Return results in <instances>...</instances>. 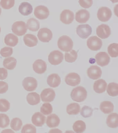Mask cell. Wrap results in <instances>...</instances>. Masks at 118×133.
<instances>
[{
  "label": "cell",
  "instance_id": "60d3db41",
  "mask_svg": "<svg viewBox=\"0 0 118 133\" xmlns=\"http://www.w3.org/2000/svg\"><path fill=\"white\" fill-rule=\"evenodd\" d=\"M10 103L5 99H0V112H6L10 109Z\"/></svg>",
  "mask_w": 118,
  "mask_h": 133
},
{
  "label": "cell",
  "instance_id": "bcb514c9",
  "mask_svg": "<svg viewBox=\"0 0 118 133\" xmlns=\"http://www.w3.org/2000/svg\"><path fill=\"white\" fill-rule=\"evenodd\" d=\"M8 72L5 69L0 68V80H4L8 77Z\"/></svg>",
  "mask_w": 118,
  "mask_h": 133
},
{
  "label": "cell",
  "instance_id": "ee69618b",
  "mask_svg": "<svg viewBox=\"0 0 118 133\" xmlns=\"http://www.w3.org/2000/svg\"><path fill=\"white\" fill-rule=\"evenodd\" d=\"M79 4L81 7L84 9H88L92 6L93 4V0H79Z\"/></svg>",
  "mask_w": 118,
  "mask_h": 133
},
{
  "label": "cell",
  "instance_id": "4316f807",
  "mask_svg": "<svg viewBox=\"0 0 118 133\" xmlns=\"http://www.w3.org/2000/svg\"><path fill=\"white\" fill-rule=\"evenodd\" d=\"M4 42L6 45L14 47L18 44V38L17 37L13 34H8L5 37Z\"/></svg>",
  "mask_w": 118,
  "mask_h": 133
},
{
  "label": "cell",
  "instance_id": "8fae6325",
  "mask_svg": "<svg viewBox=\"0 0 118 133\" xmlns=\"http://www.w3.org/2000/svg\"><path fill=\"white\" fill-rule=\"evenodd\" d=\"M96 34L100 38H107L111 34L110 28L107 24L100 25L97 27L96 29Z\"/></svg>",
  "mask_w": 118,
  "mask_h": 133
},
{
  "label": "cell",
  "instance_id": "f907efd6",
  "mask_svg": "<svg viewBox=\"0 0 118 133\" xmlns=\"http://www.w3.org/2000/svg\"><path fill=\"white\" fill-rule=\"evenodd\" d=\"M26 1H28V0H26Z\"/></svg>",
  "mask_w": 118,
  "mask_h": 133
},
{
  "label": "cell",
  "instance_id": "83f0119b",
  "mask_svg": "<svg viewBox=\"0 0 118 133\" xmlns=\"http://www.w3.org/2000/svg\"><path fill=\"white\" fill-rule=\"evenodd\" d=\"M114 106L113 103L108 101H105L100 104V109L105 114H109L113 111Z\"/></svg>",
  "mask_w": 118,
  "mask_h": 133
},
{
  "label": "cell",
  "instance_id": "7a4b0ae2",
  "mask_svg": "<svg viewBox=\"0 0 118 133\" xmlns=\"http://www.w3.org/2000/svg\"><path fill=\"white\" fill-rule=\"evenodd\" d=\"M73 42L68 36L64 35L60 37L57 42L58 48L63 51L69 52L73 47Z\"/></svg>",
  "mask_w": 118,
  "mask_h": 133
},
{
  "label": "cell",
  "instance_id": "4fadbf2b",
  "mask_svg": "<svg viewBox=\"0 0 118 133\" xmlns=\"http://www.w3.org/2000/svg\"><path fill=\"white\" fill-rule=\"evenodd\" d=\"M55 96L54 91L52 89H45L41 94L42 101L44 102H51L54 100Z\"/></svg>",
  "mask_w": 118,
  "mask_h": 133
},
{
  "label": "cell",
  "instance_id": "30bf717a",
  "mask_svg": "<svg viewBox=\"0 0 118 133\" xmlns=\"http://www.w3.org/2000/svg\"><path fill=\"white\" fill-rule=\"evenodd\" d=\"M50 12L48 8L45 6L40 5L36 7L34 11L35 16L38 19L43 20L47 19Z\"/></svg>",
  "mask_w": 118,
  "mask_h": 133
},
{
  "label": "cell",
  "instance_id": "d6a6232c",
  "mask_svg": "<svg viewBox=\"0 0 118 133\" xmlns=\"http://www.w3.org/2000/svg\"><path fill=\"white\" fill-rule=\"evenodd\" d=\"M107 92L109 96L115 97L118 95V84L117 83L112 82L109 83L107 86Z\"/></svg>",
  "mask_w": 118,
  "mask_h": 133
},
{
  "label": "cell",
  "instance_id": "484cf974",
  "mask_svg": "<svg viewBox=\"0 0 118 133\" xmlns=\"http://www.w3.org/2000/svg\"><path fill=\"white\" fill-rule=\"evenodd\" d=\"M28 103L31 105H35L40 102V95L35 92L30 93L26 97Z\"/></svg>",
  "mask_w": 118,
  "mask_h": 133
},
{
  "label": "cell",
  "instance_id": "2e32d148",
  "mask_svg": "<svg viewBox=\"0 0 118 133\" xmlns=\"http://www.w3.org/2000/svg\"><path fill=\"white\" fill-rule=\"evenodd\" d=\"M88 77L93 80L100 78L102 75V71L100 67L96 65L91 66L87 71Z\"/></svg>",
  "mask_w": 118,
  "mask_h": 133
},
{
  "label": "cell",
  "instance_id": "681fc988",
  "mask_svg": "<svg viewBox=\"0 0 118 133\" xmlns=\"http://www.w3.org/2000/svg\"><path fill=\"white\" fill-rule=\"evenodd\" d=\"M1 27H0V33H1Z\"/></svg>",
  "mask_w": 118,
  "mask_h": 133
},
{
  "label": "cell",
  "instance_id": "1f68e13d",
  "mask_svg": "<svg viewBox=\"0 0 118 133\" xmlns=\"http://www.w3.org/2000/svg\"><path fill=\"white\" fill-rule=\"evenodd\" d=\"M73 129L76 133H83L86 130V124L83 121H77L73 124Z\"/></svg>",
  "mask_w": 118,
  "mask_h": 133
},
{
  "label": "cell",
  "instance_id": "ab89813d",
  "mask_svg": "<svg viewBox=\"0 0 118 133\" xmlns=\"http://www.w3.org/2000/svg\"><path fill=\"white\" fill-rule=\"evenodd\" d=\"M15 3V0H1L0 5L3 9L9 10L14 6Z\"/></svg>",
  "mask_w": 118,
  "mask_h": 133
},
{
  "label": "cell",
  "instance_id": "ffe728a7",
  "mask_svg": "<svg viewBox=\"0 0 118 133\" xmlns=\"http://www.w3.org/2000/svg\"><path fill=\"white\" fill-rule=\"evenodd\" d=\"M47 83L51 87L56 88L60 85L61 82V78L58 74H51L48 77Z\"/></svg>",
  "mask_w": 118,
  "mask_h": 133
},
{
  "label": "cell",
  "instance_id": "e0dca14e",
  "mask_svg": "<svg viewBox=\"0 0 118 133\" xmlns=\"http://www.w3.org/2000/svg\"><path fill=\"white\" fill-rule=\"evenodd\" d=\"M90 17V12L85 9L79 10L76 13V21L79 23H84L87 22Z\"/></svg>",
  "mask_w": 118,
  "mask_h": 133
},
{
  "label": "cell",
  "instance_id": "836d02e7",
  "mask_svg": "<svg viewBox=\"0 0 118 133\" xmlns=\"http://www.w3.org/2000/svg\"><path fill=\"white\" fill-rule=\"evenodd\" d=\"M64 56L65 61L67 62H74L77 58V52L74 50H71L68 52L65 53Z\"/></svg>",
  "mask_w": 118,
  "mask_h": 133
},
{
  "label": "cell",
  "instance_id": "3957f363",
  "mask_svg": "<svg viewBox=\"0 0 118 133\" xmlns=\"http://www.w3.org/2000/svg\"><path fill=\"white\" fill-rule=\"evenodd\" d=\"M87 47L93 51H98L102 47V42L96 36L90 37L87 41Z\"/></svg>",
  "mask_w": 118,
  "mask_h": 133
},
{
  "label": "cell",
  "instance_id": "7dc6e473",
  "mask_svg": "<svg viewBox=\"0 0 118 133\" xmlns=\"http://www.w3.org/2000/svg\"><path fill=\"white\" fill-rule=\"evenodd\" d=\"M113 3H117L118 0H110Z\"/></svg>",
  "mask_w": 118,
  "mask_h": 133
},
{
  "label": "cell",
  "instance_id": "f1b7e54d",
  "mask_svg": "<svg viewBox=\"0 0 118 133\" xmlns=\"http://www.w3.org/2000/svg\"><path fill=\"white\" fill-rule=\"evenodd\" d=\"M27 28L30 30L36 32L38 30L40 27V23L34 18H31L27 22Z\"/></svg>",
  "mask_w": 118,
  "mask_h": 133
},
{
  "label": "cell",
  "instance_id": "9a60e30c",
  "mask_svg": "<svg viewBox=\"0 0 118 133\" xmlns=\"http://www.w3.org/2000/svg\"><path fill=\"white\" fill-rule=\"evenodd\" d=\"M74 14L69 10H63L60 14V21L66 24L71 23L74 19Z\"/></svg>",
  "mask_w": 118,
  "mask_h": 133
},
{
  "label": "cell",
  "instance_id": "6da1fadb",
  "mask_svg": "<svg viewBox=\"0 0 118 133\" xmlns=\"http://www.w3.org/2000/svg\"><path fill=\"white\" fill-rule=\"evenodd\" d=\"M87 92L86 89L81 86L74 88L71 93L72 99L77 102L84 101L87 98Z\"/></svg>",
  "mask_w": 118,
  "mask_h": 133
},
{
  "label": "cell",
  "instance_id": "8992f818",
  "mask_svg": "<svg viewBox=\"0 0 118 133\" xmlns=\"http://www.w3.org/2000/svg\"><path fill=\"white\" fill-rule=\"evenodd\" d=\"M92 28L89 24H82L78 26L76 29L77 34L83 39H87L92 34Z\"/></svg>",
  "mask_w": 118,
  "mask_h": 133
},
{
  "label": "cell",
  "instance_id": "7bdbcfd3",
  "mask_svg": "<svg viewBox=\"0 0 118 133\" xmlns=\"http://www.w3.org/2000/svg\"><path fill=\"white\" fill-rule=\"evenodd\" d=\"M13 48L8 47H5L2 48L0 51V54L2 56L4 57L11 56L13 54Z\"/></svg>",
  "mask_w": 118,
  "mask_h": 133
},
{
  "label": "cell",
  "instance_id": "b9f144b4",
  "mask_svg": "<svg viewBox=\"0 0 118 133\" xmlns=\"http://www.w3.org/2000/svg\"><path fill=\"white\" fill-rule=\"evenodd\" d=\"M36 129L35 127L31 124L25 125L21 130L22 133H36Z\"/></svg>",
  "mask_w": 118,
  "mask_h": 133
},
{
  "label": "cell",
  "instance_id": "4dcf8cb0",
  "mask_svg": "<svg viewBox=\"0 0 118 133\" xmlns=\"http://www.w3.org/2000/svg\"><path fill=\"white\" fill-rule=\"evenodd\" d=\"M80 107L78 104L72 103L68 105L67 112L69 115H77L80 113Z\"/></svg>",
  "mask_w": 118,
  "mask_h": 133
},
{
  "label": "cell",
  "instance_id": "c3c4849f",
  "mask_svg": "<svg viewBox=\"0 0 118 133\" xmlns=\"http://www.w3.org/2000/svg\"><path fill=\"white\" fill-rule=\"evenodd\" d=\"M2 13V9L0 7V15H1V14Z\"/></svg>",
  "mask_w": 118,
  "mask_h": 133
},
{
  "label": "cell",
  "instance_id": "d6986e66",
  "mask_svg": "<svg viewBox=\"0 0 118 133\" xmlns=\"http://www.w3.org/2000/svg\"><path fill=\"white\" fill-rule=\"evenodd\" d=\"M46 117L40 112H36L32 117V122L37 127H42L45 123Z\"/></svg>",
  "mask_w": 118,
  "mask_h": 133
},
{
  "label": "cell",
  "instance_id": "5bb4252c",
  "mask_svg": "<svg viewBox=\"0 0 118 133\" xmlns=\"http://www.w3.org/2000/svg\"><path fill=\"white\" fill-rule=\"evenodd\" d=\"M65 81L68 85L76 86L80 84L81 81L80 77L76 73H70L65 77Z\"/></svg>",
  "mask_w": 118,
  "mask_h": 133
},
{
  "label": "cell",
  "instance_id": "7402d4cb",
  "mask_svg": "<svg viewBox=\"0 0 118 133\" xmlns=\"http://www.w3.org/2000/svg\"><path fill=\"white\" fill-rule=\"evenodd\" d=\"M107 87V83L105 80L100 79L95 81L93 88L95 92L98 94H101L105 91Z\"/></svg>",
  "mask_w": 118,
  "mask_h": 133
},
{
  "label": "cell",
  "instance_id": "8d00e7d4",
  "mask_svg": "<svg viewBox=\"0 0 118 133\" xmlns=\"http://www.w3.org/2000/svg\"><path fill=\"white\" fill-rule=\"evenodd\" d=\"M10 123V118L6 114H0V128H5L8 127Z\"/></svg>",
  "mask_w": 118,
  "mask_h": 133
},
{
  "label": "cell",
  "instance_id": "603a6c76",
  "mask_svg": "<svg viewBox=\"0 0 118 133\" xmlns=\"http://www.w3.org/2000/svg\"><path fill=\"white\" fill-rule=\"evenodd\" d=\"M60 118L56 114H53L47 117L46 124L50 128H56L58 127L60 123Z\"/></svg>",
  "mask_w": 118,
  "mask_h": 133
},
{
  "label": "cell",
  "instance_id": "277c9868",
  "mask_svg": "<svg viewBox=\"0 0 118 133\" xmlns=\"http://www.w3.org/2000/svg\"><path fill=\"white\" fill-rule=\"evenodd\" d=\"M12 30L15 34L20 36L24 35L26 33L27 28L24 22L17 21L14 23L12 25Z\"/></svg>",
  "mask_w": 118,
  "mask_h": 133
},
{
  "label": "cell",
  "instance_id": "f6af8a7d",
  "mask_svg": "<svg viewBox=\"0 0 118 133\" xmlns=\"http://www.w3.org/2000/svg\"><path fill=\"white\" fill-rule=\"evenodd\" d=\"M9 85L6 82L0 81V94L5 93L8 90Z\"/></svg>",
  "mask_w": 118,
  "mask_h": 133
},
{
  "label": "cell",
  "instance_id": "e575fe53",
  "mask_svg": "<svg viewBox=\"0 0 118 133\" xmlns=\"http://www.w3.org/2000/svg\"><path fill=\"white\" fill-rule=\"evenodd\" d=\"M108 52L112 57H117L118 56V44L113 43L108 47Z\"/></svg>",
  "mask_w": 118,
  "mask_h": 133
},
{
  "label": "cell",
  "instance_id": "52a82bcc",
  "mask_svg": "<svg viewBox=\"0 0 118 133\" xmlns=\"http://www.w3.org/2000/svg\"><path fill=\"white\" fill-rule=\"evenodd\" d=\"M112 15L110 9L107 7H102L99 9L97 13V17L99 21L106 22L110 19Z\"/></svg>",
  "mask_w": 118,
  "mask_h": 133
},
{
  "label": "cell",
  "instance_id": "5b68a950",
  "mask_svg": "<svg viewBox=\"0 0 118 133\" xmlns=\"http://www.w3.org/2000/svg\"><path fill=\"white\" fill-rule=\"evenodd\" d=\"M63 60V55L61 51L55 50L50 52L48 56V61L50 64L56 65L61 63Z\"/></svg>",
  "mask_w": 118,
  "mask_h": 133
},
{
  "label": "cell",
  "instance_id": "ba28073f",
  "mask_svg": "<svg viewBox=\"0 0 118 133\" xmlns=\"http://www.w3.org/2000/svg\"><path fill=\"white\" fill-rule=\"evenodd\" d=\"M23 86L26 90L32 91L35 90L38 86V82L35 78L27 77L25 78L22 82Z\"/></svg>",
  "mask_w": 118,
  "mask_h": 133
},
{
  "label": "cell",
  "instance_id": "d4e9b609",
  "mask_svg": "<svg viewBox=\"0 0 118 133\" xmlns=\"http://www.w3.org/2000/svg\"><path fill=\"white\" fill-rule=\"evenodd\" d=\"M118 115L116 113H112L108 116L106 123L109 127L116 128L118 126Z\"/></svg>",
  "mask_w": 118,
  "mask_h": 133
},
{
  "label": "cell",
  "instance_id": "44dd1931",
  "mask_svg": "<svg viewBox=\"0 0 118 133\" xmlns=\"http://www.w3.org/2000/svg\"><path fill=\"white\" fill-rule=\"evenodd\" d=\"M18 10L21 15L24 16H27L32 13L33 8L29 3L24 2L21 3L19 6Z\"/></svg>",
  "mask_w": 118,
  "mask_h": 133
},
{
  "label": "cell",
  "instance_id": "74e56055",
  "mask_svg": "<svg viewBox=\"0 0 118 133\" xmlns=\"http://www.w3.org/2000/svg\"><path fill=\"white\" fill-rule=\"evenodd\" d=\"M40 111L44 115H49L51 114L53 111L52 106L49 103H45L41 107Z\"/></svg>",
  "mask_w": 118,
  "mask_h": 133
},
{
  "label": "cell",
  "instance_id": "f35d334b",
  "mask_svg": "<svg viewBox=\"0 0 118 133\" xmlns=\"http://www.w3.org/2000/svg\"><path fill=\"white\" fill-rule=\"evenodd\" d=\"M93 111V110L92 108L88 106H85L82 108L80 114L83 117L87 118L92 116Z\"/></svg>",
  "mask_w": 118,
  "mask_h": 133
},
{
  "label": "cell",
  "instance_id": "f546056e",
  "mask_svg": "<svg viewBox=\"0 0 118 133\" xmlns=\"http://www.w3.org/2000/svg\"><path fill=\"white\" fill-rule=\"evenodd\" d=\"M17 60L15 58L9 57L5 58L3 63V65L5 68L9 70H14L16 67Z\"/></svg>",
  "mask_w": 118,
  "mask_h": 133
},
{
  "label": "cell",
  "instance_id": "cb8c5ba5",
  "mask_svg": "<svg viewBox=\"0 0 118 133\" xmlns=\"http://www.w3.org/2000/svg\"><path fill=\"white\" fill-rule=\"evenodd\" d=\"M23 41L26 46L30 47L36 46L38 43L37 38L31 34H27L24 37Z\"/></svg>",
  "mask_w": 118,
  "mask_h": 133
},
{
  "label": "cell",
  "instance_id": "d590c367",
  "mask_svg": "<svg viewBox=\"0 0 118 133\" xmlns=\"http://www.w3.org/2000/svg\"><path fill=\"white\" fill-rule=\"evenodd\" d=\"M23 124L22 122L19 118H13L11 121V127L14 131H19L21 128Z\"/></svg>",
  "mask_w": 118,
  "mask_h": 133
},
{
  "label": "cell",
  "instance_id": "ac0fdd59",
  "mask_svg": "<svg viewBox=\"0 0 118 133\" xmlns=\"http://www.w3.org/2000/svg\"><path fill=\"white\" fill-rule=\"evenodd\" d=\"M33 68L37 74H44L47 70V64L46 62L41 59L36 60L33 64Z\"/></svg>",
  "mask_w": 118,
  "mask_h": 133
},
{
  "label": "cell",
  "instance_id": "7c38bea8",
  "mask_svg": "<svg viewBox=\"0 0 118 133\" xmlns=\"http://www.w3.org/2000/svg\"><path fill=\"white\" fill-rule=\"evenodd\" d=\"M97 64L101 67L107 65L110 61V57L105 52H100L97 53L95 56Z\"/></svg>",
  "mask_w": 118,
  "mask_h": 133
},
{
  "label": "cell",
  "instance_id": "9c48e42d",
  "mask_svg": "<svg viewBox=\"0 0 118 133\" xmlns=\"http://www.w3.org/2000/svg\"><path fill=\"white\" fill-rule=\"evenodd\" d=\"M39 40L43 43H48L52 39L53 34L49 29L45 28L41 29L38 34Z\"/></svg>",
  "mask_w": 118,
  "mask_h": 133
}]
</instances>
